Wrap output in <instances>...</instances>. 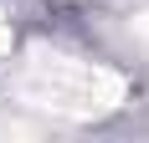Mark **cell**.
Listing matches in <instances>:
<instances>
[{"mask_svg":"<svg viewBox=\"0 0 149 143\" xmlns=\"http://www.w3.org/2000/svg\"><path fill=\"white\" fill-rule=\"evenodd\" d=\"M5 46H10V26L0 21V51H5Z\"/></svg>","mask_w":149,"mask_h":143,"instance_id":"obj_1","label":"cell"}]
</instances>
